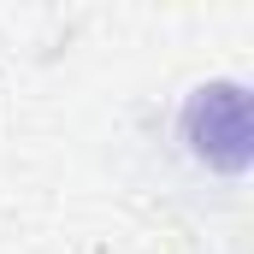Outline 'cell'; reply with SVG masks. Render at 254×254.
<instances>
[{
  "label": "cell",
  "mask_w": 254,
  "mask_h": 254,
  "mask_svg": "<svg viewBox=\"0 0 254 254\" xmlns=\"http://www.w3.org/2000/svg\"><path fill=\"white\" fill-rule=\"evenodd\" d=\"M184 142L195 160L219 166V172H243L254 148V119L243 83H201L184 101Z\"/></svg>",
  "instance_id": "cell-1"
}]
</instances>
